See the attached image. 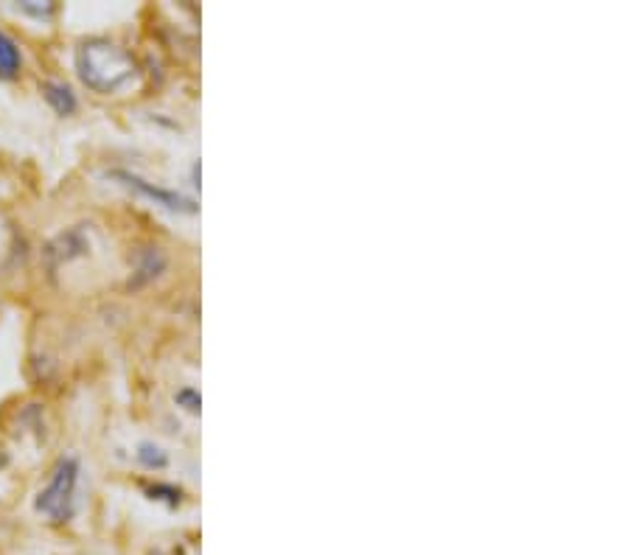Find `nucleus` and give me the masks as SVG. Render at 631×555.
Wrapping results in <instances>:
<instances>
[{
  "label": "nucleus",
  "mask_w": 631,
  "mask_h": 555,
  "mask_svg": "<svg viewBox=\"0 0 631 555\" xmlns=\"http://www.w3.org/2000/svg\"><path fill=\"white\" fill-rule=\"evenodd\" d=\"M73 62H76V76L82 79V85L101 96L127 90L141 73L127 48L104 37H90L85 43H79Z\"/></svg>",
  "instance_id": "f257e3e1"
},
{
  "label": "nucleus",
  "mask_w": 631,
  "mask_h": 555,
  "mask_svg": "<svg viewBox=\"0 0 631 555\" xmlns=\"http://www.w3.org/2000/svg\"><path fill=\"white\" fill-rule=\"evenodd\" d=\"M82 466L76 457H59L51 471V480L34 499V511L43 513L48 522L65 525L73 516V499H76V483H79Z\"/></svg>",
  "instance_id": "f03ea898"
},
{
  "label": "nucleus",
  "mask_w": 631,
  "mask_h": 555,
  "mask_svg": "<svg viewBox=\"0 0 631 555\" xmlns=\"http://www.w3.org/2000/svg\"><path fill=\"white\" fill-rule=\"evenodd\" d=\"M107 177H113L118 185L130 188V191L141 194V197H146L149 202H155L160 208H166V211H172V214H197V211H200L197 202L191 200V197L180 194V191H172V188H160V185L149 183V180H144V177L135 174V171L113 169L107 171Z\"/></svg>",
  "instance_id": "7ed1b4c3"
},
{
  "label": "nucleus",
  "mask_w": 631,
  "mask_h": 555,
  "mask_svg": "<svg viewBox=\"0 0 631 555\" xmlns=\"http://www.w3.org/2000/svg\"><path fill=\"white\" fill-rule=\"evenodd\" d=\"M40 93H43V99L48 101V107L54 110L57 115H73L79 110V99H76V93H73L71 85H65V82H45L40 87Z\"/></svg>",
  "instance_id": "20e7f679"
},
{
  "label": "nucleus",
  "mask_w": 631,
  "mask_h": 555,
  "mask_svg": "<svg viewBox=\"0 0 631 555\" xmlns=\"http://www.w3.org/2000/svg\"><path fill=\"white\" fill-rule=\"evenodd\" d=\"M23 71V51L12 34L0 31V82H15Z\"/></svg>",
  "instance_id": "39448f33"
},
{
  "label": "nucleus",
  "mask_w": 631,
  "mask_h": 555,
  "mask_svg": "<svg viewBox=\"0 0 631 555\" xmlns=\"http://www.w3.org/2000/svg\"><path fill=\"white\" fill-rule=\"evenodd\" d=\"M163 270H166V256H163V250H160V247H144L141 256H138V278H135V286L158 278Z\"/></svg>",
  "instance_id": "423d86ee"
},
{
  "label": "nucleus",
  "mask_w": 631,
  "mask_h": 555,
  "mask_svg": "<svg viewBox=\"0 0 631 555\" xmlns=\"http://www.w3.org/2000/svg\"><path fill=\"white\" fill-rule=\"evenodd\" d=\"M135 457H138V463L149 471H160L169 466V455L160 449L158 443H152V441L138 443V452H135Z\"/></svg>",
  "instance_id": "0eeeda50"
},
{
  "label": "nucleus",
  "mask_w": 631,
  "mask_h": 555,
  "mask_svg": "<svg viewBox=\"0 0 631 555\" xmlns=\"http://www.w3.org/2000/svg\"><path fill=\"white\" fill-rule=\"evenodd\" d=\"M174 404L180 407V410H186L188 415H200L202 410V396H200V390L197 387H180L177 393H174Z\"/></svg>",
  "instance_id": "6e6552de"
},
{
  "label": "nucleus",
  "mask_w": 631,
  "mask_h": 555,
  "mask_svg": "<svg viewBox=\"0 0 631 555\" xmlns=\"http://www.w3.org/2000/svg\"><path fill=\"white\" fill-rule=\"evenodd\" d=\"M17 9L23 15L37 17V20H48V17L57 12V3H37V0H26V3H17Z\"/></svg>",
  "instance_id": "1a4fd4ad"
},
{
  "label": "nucleus",
  "mask_w": 631,
  "mask_h": 555,
  "mask_svg": "<svg viewBox=\"0 0 631 555\" xmlns=\"http://www.w3.org/2000/svg\"><path fill=\"white\" fill-rule=\"evenodd\" d=\"M149 497L152 499H163V502H169V505H180V488H174V485H155V488H149Z\"/></svg>",
  "instance_id": "9d476101"
},
{
  "label": "nucleus",
  "mask_w": 631,
  "mask_h": 555,
  "mask_svg": "<svg viewBox=\"0 0 631 555\" xmlns=\"http://www.w3.org/2000/svg\"><path fill=\"white\" fill-rule=\"evenodd\" d=\"M3 466H6V457L0 455V469H3Z\"/></svg>",
  "instance_id": "9b49d317"
}]
</instances>
